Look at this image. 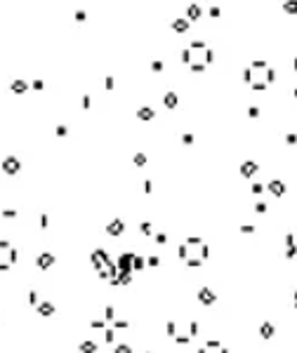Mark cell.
<instances>
[{
	"label": "cell",
	"instance_id": "obj_1",
	"mask_svg": "<svg viewBox=\"0 0 297 353\" xmlns=\"http://www.w3.org/2000/svg\"><path fill=\"white\" fill-rule=\"evenodd\" d=\"M271 332H274V327H271V325H264V327H262V337H271Z\"/></svg>",
	"mask_w": 297,
	"mask_h": 353
}]
</instances>
